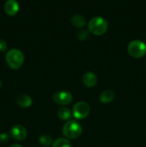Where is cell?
I'll return each mask as SVG.
<instances>
[{
    "mask_svg": "<svg viewBox=\"0 0 146 147\" xmlns=\"http://www.w3.org/2000/svg\"><path fill=\"white\" fill-rule=\"evenodd\" d=\"M9 140V136L7 134H0V142L1 143H5Z\"/></svg>",
    "mask_w": 146,
    "mask_h": 147,
    "instance_id": "obj_18",
    "label": "cell"
},
{
    "mask_svg": "<svg viewBox=\"0 0 146 147\" xmlns=\"http://www.w3.org/2000/svg\"><path fill=\"white\" fill-rule=\"evenodd\" d=\"M82 80L84 84L87 87L92 88L94 87L96 85L97 81V76L94 74L93 73L91 72H88V73H86L83 76Z\"/></svg>",
    "mask_w": 146,
    "mask_h": 147,
    "instance_id": "obj_9",
    "label": "cell"
},
{
    "mask_svg": "<svg viewBox=\"0 0 146 147\" xmlns=\"http://www.w3.org/2000/svg\"><path fill=\"white\" fill-rule=\"evenodd\" d=\"M77 37L81 41H84V40H86L89 37V32L86 30H80L77 33Z\"/></svg>",
    "mask_w": 146,
    "mask_h": 147,
    "instance_id": "obj_16",
    "label": "cell"
},
{
    "mask_svg": "<svg viewBox=\"0 0 146 147\" xmlns=\"http://www.w3.org/2000/svg\"><path fill=\"white\" fill-rule=\"evenodd\" d=\"M17 104L21 108H28L32 103V99L28 95H21L17 98Z\"/></svg>",
    "mask_w": 146,
    "mask_h": 147,
    "instance_id": "obj_10",
    "label": "cell"
},
{
    "mask_svg": "<svg viewBox=\"0 0 146 147\" xmlns=\"http://www.w3.org/2000/svg\"><path fill=\"white\" fill-rule=\"evenodd\" d=\"M72 24L74 27L82 28L86 24V20L83 16L80 14H75L72 17Z\"/></svg>",
    "mask_w": 146,
    "mask_h": 147,
    "instance_id": "obj_12",
    "label": "cell"
},
{
    "mask_svg": "<svg viewBox=\"0 0 146 147\" xmlns=\"http://www.w3.org/2000/svg\"><path fill=\"white\" fill-rule=\"evenodd\" d=\"M19 6L17 0H7L4 4L5 12L9 16H14L18 12Z\"/></svg>",
    "mask_w": 146,
    "mask_h": 147,
    "instance_id": "obj_8",
    "label": "cell"
},
{
    "mask_svg": "<svg viewBox=\"0 0 146 147\" xmlns=\"http://www.w3.org/2000/svg\"><path fill=\"white\" fill-rule=\"evenodd\" d=\"M11 147H24V146H22L21 145H20V144H13V145H11Z\"/></svg>",
    "mask_w": 146,
    "mask_h": 147,
    "instance_id": "obj_19",
    "label": "cell"
},
{
    "mask_svg": "<svg viewBox=\"0 0 146 147\" xmlns=\"http://www.w3.org/2000/svg\"><path fill=\"white\" fill-rule=\"evenodd\" d=\"M88 29L94 35H102L107 30V22L101 17H93L89 22Z\"/></svg>",
    "mask_w": 146,
    "mask_h": 147,
    "instance_id": "obj_2",
    "label": "cell"
},
{
    "mask_svg": "<svg viewBox=\"0 0 146 147\" xmlns=\"http://www.w3.org/2000/svg\"><path fill=\"white\" fill-rule=\"evenodd\" d=\"M53 100L57 104L61 106H66L70 104L72 100V96L71 93L66 90L58 91L53 96Z\"/></svg>",
    "mask_w": 146,
    "mask_h": 147,
    "instance_id": "obj_6",
    "label": "cell"
},
{
    "mask_svg": "<svg viewBox=\"0 0 146 147\" xmlns=\"http://www.w3.org/2000/svg\"><path fill=\"white\" fill-rule=\"evenodd\" d=\"M7 49V43L4 40H1L0 39V52H4L6 51Z\"/></svg>",
    "mask_w": 146,
    "mask_h": 147,
    "instance_id": "obj_17",
    "label": "cell"
},
{
    "mask_svg": "<svg viewBox=\"0 0 146 147\" xmlns=\"http://www.w3.org/2000/svg\"><path fill=\"white\" fill-rule=\"evenodd\" d=\"M127 52L133 58L143 57L146 55V45L140 40H133L129 43Z\"/></svg>",
    "mask_w": 146,
    "mask_h": 147,
    "instance_id": "obj_4",
    "label": "cell"
},
{
    "mask_svg": "<svg viewBox=\"0 0 146 147\" xmlns=\"http://www.w3.org/2000/svg\"><path fill=\"white\" fill-rule=\"evenodd\" d=\"M10 134L13 139L17 141H22L27 138V131L21 125H15L10 129Z\"/></svg>",
    "mask_w": 146,
    "mask_h": 147,
    "instance_id": "obj_7",
    "label": "cell"
},
{
    "mask_svg": "<svg viewBox=\"0 0 146 147\" xmlns=\"http://www.w3.org/2000/svg\"><path fill=\"white\" fill-rule=\"evenodd\" d=\"M52 147H72V146L70 142L67 139L64 138H59L53 142Z\"/></svg>",
    "mask_w": 146,
    "mask_h": 147,
    "instance_id": "obj_14",
    "label": "cell"
},
{
    "mask_svg": "<svg viewBox=\"0 0 146 147\" xmlns=\"http://www.w3.org/2000/svg\"><path fill=\"white\" fill-rule=\"evenodd\" d=\"M24 57L22 52L17 49H11L6 55V60L9 67L13 70L20 68L24 63Z\"/></svg>",
    "mask_w": 146,
    "mask_h": 147,
    "instance_id": "obj_1",
    "label": "cell"
},
{
    "mask_svg": "<svg viewBox=\"0 0 146 147\" xmlns=\"http://www.w3.org/2000/svg\"><path fill=\"white\" fill-rule=\"evenodd\" d=\"M58 116L61 120L68 121L71 119L72 113L70 109L67 108H61L58 111Z\"/></svg>",
    "mask_w": 146,
    "mask_h": 147,
    "instance_id": "obj_13",
    "label": "cell"
},
{
    "mask_svg": "<svg viewBox=\"0 0 146 147\" xmlns=\"http://www.w3.org/2000/svg\"><path fill=\"white\" fill-rule=\"evenodd\" d=\"M115 98V94L112 90H107L103 91L100 94V100L102 103H109L113 100Z\"/></svg>",
    "mask_w": 146,
    "mask_h": 147,
    "instance_id": "obj_11",
    "label": "cell"
},
{
    "mask_svg": "<svg viewBox=\"0 0 146 147\" xmlns=\"http://www.w3.org/2000/svg\"><path fill=\"white\" fill-rule=\"evenodd\" d=\"M1 81L0 80V88H1Z\"/></svg>",
    "mask_w": 146,
    "mask_h": 147,
    "instance_id": "obj_20",
    "label": "cell"
},
{
    "mask_svg": "<svg viewBox=\"0 0 146 147\" xmlns=\"http://www.w3.org/2000/svg\"><path fill=\"white\" fill-rule=\"evenodd\" d=\"M90 106L86 102L80 101L76 103L73 106V116L77 119H85L90 113Z\"/></svg>",
    "mask_w": 146,
    "mask_h": 147,
    "instance_id": "obj_5",
    "label": "cell"
},
{
    "mask_svg": "<svg viewBox=\"0 0 146 147\" xmlns=\"http://www.w3.org/2000/svg\"><path fill=\"white\" fill-rule=\"evenodd\" d=\"M82 129L80 123L74 120L68 121L62 127V133L67 139H74L81 135Z\"/></svg>",
    "mask_w": 146,
    "mask_h": 147,
    "instance_id": "obj_3",
    "label": "cell"
},
{
    "mask_svg": "<svg viewBox=\"0 0 146 147\" xmlns=\"http://www.w3.org/2000/svg\"><path fill=\"white\" fill-rule=\"evenodd\" d=\"M39 142H40V144L43 146L45 147H48L50 146H51L52 144H53L52 142V139L50 136L49 135H42L41 136L39 139Z\"/></svg>",
    "mask_w": 146,
    "mask_h": 147,
    "instance_id": "obj_15",
    "label": "cell"
}]
</instances>
